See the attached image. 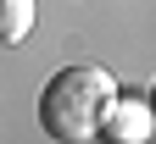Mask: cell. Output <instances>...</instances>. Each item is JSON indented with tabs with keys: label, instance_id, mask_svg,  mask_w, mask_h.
I'll use <instances>...</instances> for the list:
<instances>
[{
	"label": "cell",
	"instance_id": "3957f363",
	"mask_svg": "<svg viewBox=\"0 0 156 144\" xmlns=\"http://www.w3.org/2000/svg\"><path fill=\"white\" fill-rule=\"evenodd\" d=\"M34 11L39 0H0V45H23L34 33Z\"/></svg>",
	"mask_w": 156,
	"mask_h": 144
},
{
	"label": "cell",
	"instance_id": "7a4b0ae2",
	"mask_svg": "<svg viewBox=\"0 0 156 144\" xmlns=\"http://www.w3.org/2000/svg\"><path fill=\"white\" fill-rule=\"evenodd\" d=\"M95 139H106V144H145V139H151V111H145V100H140V94H117L112 111L101 116V133H95Z\"/></svg>",
	"mask_w": 156,
	"mask_h": 144
},
{
	"label": "cell",
	"instance_id": "6da1fadb",
	"mask_svg": "<svg viewBox=\"0 0 156 144\" xmlns=\"http://www.w3.org/2000/svg\"><path fill=\"white\" fill-rule=\"evenodd\" d=\"M112 100H117V78L106 67H62L39 89V128L62 144H89Z\"/></svg>",
	"mask_w": 156,
	"mask_h": 144
}]
</instances>
